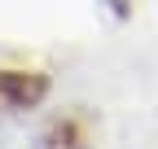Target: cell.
<instances>
[{"label":"cell","mask_w":158,"mask_h":149,"mask_svg":"<svg viewBox=\"0 0 158 149\" xmlns=\"http://www.w3.org/2000/svg\"><path fill=\"white\" fill-rule=\"evenodd\" d=\"M48 97V79L40 70H0V114L31 110Z\"/></svg>","instance_id":"cell-1"},{"label":"cell","mask_w":158,"mask_h":149,"mask_svg":"<svg viewBox=\"0 0 158 149\" xmlns=\"http://www.w3.org/2000/svg\"><path fill=\"white\" fill-rule=\"evenodd\" d=\"M44 149H88V123L79 114L57 119L48 132H44Z\"/></svg>","instance_id":"cell-2"}]
</instances>
